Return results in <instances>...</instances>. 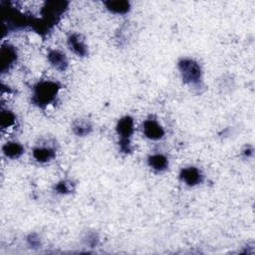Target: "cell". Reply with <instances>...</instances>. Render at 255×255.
<instances>
[{"label": "cell", "mask_w": 255, "mask_h": 255, "mask_svg": "<svg viewBox=\"0 0 255 255\" xmlns=\"http://www.w3.org/2000/svg\"><path fill=\"white\" fill-rule=\"evenodd\" d=\"M59 91L60 86L56 82H40L34 87L33 102L38 106H47L54 102Z\"/></svg>", "instance_id": "6da1fadb"}, {"label": "cell", "mask_w": 255, "mask_h": 255, "mask_svg": "<svg viewBox=\"0 0 255 255\" xmlns=\"http://www.w3.org/2000/svg\"><path fill=\"white\" fill-rule=\"evenodd\" d=\"M179 69L184 83L195 85L201 79L200 66L192 59H181L179 62Z\"/></svg>", "instance_id": "7a4b0ae2"}, {"label": "cell", "mask_w": 255, "mask_h": 255, "mask_svg": "<svg viewBox=\"0 0 255 255\" xmlns=\"http://www.w3.org/2000/svg\"><path fill=\"white\" fill-rule=\"evenodd\" d=\"M17 59V52L13 46L9 44L2 45L0 61H1V72L5 73L9 71L10 68L14 65Z\"/></svg>", "instance_id": "3957f363"}, {"label": "cell", "mask_w": 255, "mask_h": 255, "mask_svg": "<svg viewBox=\"0 0 255 255\" xmlns=\"http://www.w3.org/2000/svg\"><path fill=\"white\" fill-rule=\"evenodd\" d=\"M144 134L150 140L159 141L164 138L165 131L157 121L147 120L144 123Z\"/></svg>", "instance_id": "277c9868"}, {"label": "cell", "mask_w": 255, "mask_h": 255, "mask_svg": "<svg viewBox=\"0 0 255 255\" xmlns=\"http://www.w3.org/2000/svg\"><path fill=\"white\" fill-rule=\"evenodd\" d=\"M180 176L181 180L190 186L196 185V184L200 183L202 180L201 173L198 171L196 167H194V166L182 168Z\"/></svg>", "instance_id": "5b68a950"}, {"label": "cell", "mask_w": 255, "mask_h": 255, "mask_svg": "<svg viewBox=\"0 0 255 255\" xmlns=\"http://www.w3.org/2000/svg\"><path fill=\"white\" fill-rule=\"evenodd\" d=\"M117 132L121 139H130L134 133V120L130 116H126L119 120L117 124Z\"/></svg>", "instance_id": "8992f818"}, {"label": "cell", "mask_w": 255, "mask_h": 255, "mask_svg": "<svg viewBox=\"0 0 255 255\" xmlns=\"http://www.w3.org/2000/svg\"><path fill=\"white\" fill-rule=\"evenodd\" d=\"M48 61L55 69L59 71H65L68 67V60L64 53L59 50H52L48 54Z\"/></svg>", "instance_id": "52a82bcc"}, {"label": "cell", "mask_w": 255, "mask_h": 255, "mask_svg": "<svg viewBox=\"0 0 255 255\" xmlns=\"http://www.w3.org/2000/svg\"><path fill=\"white\" fill-rule=\"evenodd\" d=\"M68 45L75 54L78 56H86L87 54V46L85 45L81 36L78 34H73L68 40Z\"/></svg>", "instance_id": "ba28073f"}, {"label": "cell", "mask_w": 255, "mask_h": 255, "mask_svg": "<svg viewBox=\"0 0 255 255\" xmlns=\"http://www.w3.org/2000/svg\"><path fill=\"white\" fill-rule=\"evenodd\" d=\"M2 150H3V154L6 158L13 159V160L20 158L24 152V149H23L22 145H20L19 143H16V142L6 143L3 146Z\"/></svg>", "instance_id": "9c48e42d"}, {"label": "cell", "mask_w": 255, "mask_h": 255, "mask_svg": "<svg viewBox=\"0 0 255 255\" xmlns=\"http://www.w3.org/2000/svg\"><path fill=\"white\" fill-rule=\"evenodd\" d=\"M55 157V151L53 149L39 147L33 150V158L39 163L50 162Z\"/></svg>", "instance_id": "30bf717a"}, {"label": "cell", "mask_w": 255, "mask_h": 255, "mask_svg": "<svg viewBox=\"0 0 255 255\" xmlns=\"http://www.w3.org/2000/svg\"><path fill=\"white\" fill-rule=\"evenodd\" d=\"M106 7L108 10L115 14H126L129 12L131 5L130 2L126 1V0H110V1L105 2Z\"/></svg>", "instance_id": "8fae6325"}, {"label": "cell", "mask_w": 255, "mask_h": 255, "mask_svg": "<svg viewBox=\"0 0 255 255\" xmlns=\"http://www.w3.org/2000/svg\"><path fill=\"white\" fill-rule=\"evenodd\" d=\"M149 165L156 172H164L168 166V161L164 155L156 154L149 158Z\"/></svg>", "instance_id": "7c38bea8"}, {"label": "cell", "mask_w": 255, "mask_h": 255, "mask_svg": "<svg viewBox=\"0 0 255 255\" xmlns=\"http://www.w3.org/2000/svg\"><path fill=\"white\" fill-rule=\"evenodd\" d=\"M16 123L15 115L9 110H2L0 114V127L2 130H8L12 128Z\"/></svg>", "instance_id": "4fadbf2b"}, {"label": "cell", "mask_w": 255, "mask_h": 255, "mask_svg": "<svg viewBox=\"0 0 255 255\" xmlns=\"http://www.w3.org/2000/svg\"><path fill=\"white\" fill-rule=\"evenodd\" d=\"M73 130H74V133L77 135H80V137H83V135H88L91 132L92 128H91V125L88 122L78 121V122H76L74 124Z\"/></svg>", "instance_id": "5bb4252c"}, {"label": "cell", "mask_w": 255, "mask_h": 255, "mask_svg": "<svg viewBox=\"0 0 255 255\" xmlns=\"http://www.w3.org/2000/svg\"><path fill=\"white\" fill-rule=\"evenodd\" d=\"M56 191L59 194H68L71 192V185L69 182H67V181H61L57 184Z\"/></svg>", "instance_id": "9a60e30c"}, {"label": "cell", "mask_w": 255, "mask_h": 255, "mask_svg": "<svg viewBox=\"0 0 255 255\" xmlns=\"http://www.w3.org/2000/svg\"><path fill=\"white\" fill-rule=\"evenodd\" d=\"M120 147L121 150L125 152H129L131 150V146H130V140L129 139H121L120 142Z\"/></svg>", "instance_id": "2e32d148"}, {"label": "cell", "mask_w": 255, "mask_h": 255, "mask_svg": "<svg viewBox=\"0 0 255 255\" xmlns=\"http://www.w3.org/2000/svg\"><path fill=\"white\" fill-rule=\"evenodd\" d=\"M28 241L30 242V244H31L32 246H36V245H38V243H39V240H36V239H34V236H33V235H31V236L29 237Z\"/></svg>", "instance_id": "e0dca14e"}]
</instances>
